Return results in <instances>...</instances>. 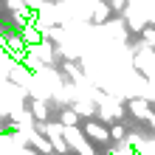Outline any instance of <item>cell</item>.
<instances>
[{
	"instance_id": "6da1fadb",
	"label": "cell",
	"mask_w": 155,
	"mask_h": 155,
	"mask_svg": "<svg viewBox=\"0 0 155 155\" xmlns=\"http://www.w3.org/2000/svg\"><path fill=\"white\" fill-rule=\"evenodd\" d=\"M62 135L68 141V150H74L76 155H96L93 147H90V141H87V135L79 133L76 127H62Z\"/></svg>"
},
{
	"instance_id": "7a4b0ae2",
	"label": "cell",
	"mask_w": 155,
	"mask_h": 155,
	"mask_svg": "<svg viewBox=\"0 0 155 155\" xmlns=\"http://www.w3.org/2000/svg\"><path fill=\"white\" fill-rule=\"evenodd\" d=\"M85 135L90 141H99V144H104V141H110V130L102 124H96V121H87L85 124Z\"/></svg>"
},
{
	"instance_id": "3957f363",
	"label": "cell",
	"mask_w": 155,
	"mask_h": 155,
	"mask_svg": "<svg viewBox=\"0 0 155 155\" xmlns=\"http://www.w3.org/2000/svg\"><path fill=\"white\" fill-rule=\"evenodd\" d=\"M130 110H133V116H138V118H150L152 116L147 99H133V102H130Z\"/></svg>"
},
{
	"instance_id": "277c9868",
	"label": "cell",
	"mask_w": 155,
	"mask_h": 155,
	"mask_svg": "<svg viewBox=\"0 0 155 155\" xmlns=\"http://www.w3.org/2000/svg\"><path fill=\"white\" fill-rule=\"evenodd\" d=\"M133 152H135V155H155V141H152V138H150V141L141 138V141L133 147Z\"/></svg>"
},
{
	"instance_id": "5b68a950",
	"label": "cell",
	"mask_w": 155,
	"mask_h": 155,
	"mask_svg": "<svg viewBox=\"0 0 155 155\" xmlns=\"http://www.w3.org/2000/svg\"><path fill=\"white\" fill-rule=\"evenodd\" d=\"M76 121H79V116H76L74 107H71V110H62V118H59L62 127H76Z\"/></svg>"
},
{
	"instance_id": "8992f818",
	"label": "cell",
	"mask_w": 155,
	"mask_h": 155,
	"mask_svg": "<svg viewBox=\"0 0 155 155\" xmlns=\"http://www.w3.org/2000/svg\"><path fill=\"white\" fill-rule=\"evenodd\" d=\"M124 135H127V133H124V127H121V124H113V127H110V138H116V141H121Z\"/></svg>"
}]
</instances>
